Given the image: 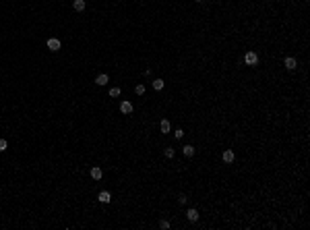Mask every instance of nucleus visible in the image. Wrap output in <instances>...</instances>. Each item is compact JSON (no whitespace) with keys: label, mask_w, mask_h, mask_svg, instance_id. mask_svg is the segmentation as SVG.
I'll return each mask as SVG.
<instances>
[{"label":"nucleus","mask_w":310,"mask_h":230,"mask_svg":"<svg viewBox=\"0 0 310 230\" xmlns=\"http://www.w3.org/2000/svg\"><path fill=\"white\" fill-rule=\"evenodd\" d=\"M186 218H188V222H199V209L190 207L186 211Z\"/></svg>","instance_id":"3"},{"label":"nucleus","mask_w":310,"mask_h":230,"mask_svg":"<svg viewBox=\"0 0 310 230\" xmlns=\"http://www.w3.org/2000/svg\"><path fill=\"white\" fill-rule=\"evenodd\" d=\"M120 112H122V114H132V104L130 102H122V104H120Z\"/></svg>","instance_id":"7"},{"label":"nucleus","mask_w":310,"mask_h":230,"mask_svg":"<svg viewBox=\"0 0 310 230\" xmlns=\"http://www.w3.org/2000/svg\"><path fill=\"white\" fill-rule=\"evenodd\" d=\"M163 79H155V81H153V89H155V91H161V89H163Z\"/></svg>","instance_id":"13"},{"label":"nucleus","mask_w":310,"mask_h":230,"mask_svg":"<svg viewBox=\"0 0 310 230\" xmlns=\"http://www.w3.org/2000/svg\"><path fill=\"white\" fill-rule=\"evenodd\" d=\"M72 8H75L76 13H83V11H85V0H75V2H72Z\"/></svg>","instance_id":"11"},{"label":"nucleus","mask_w":310,"mask_h":230,"mask_svg":"<svg viewBox=\"0 0 310 230\" xmlns=\"http://www.w3.org/2000/svg\"><path fill=\"white\" fill-rule=\"evenodd\" d=\"M178 203H180V205H186V203H188V197H186V195H180V197H178Z\"/></svg>","instance_id":"16"},{"label":"nucleus","mask_w":310,"mask_h":230,"mask_svg":"<svg viewBox=\"0 0 310 230\" xmlns=\"http://www.w3.org/2000/svg\"><path fill=\"white\" fill-rule=\"evenodd\" d=\"M159 129H161V133H170V131H172V125H170V120L163 118L161 122H159Z\"/></svg>","instance_id":"9"},{"label":"nucleus","mask_w":310,"mask_h":230,"mask_svg":"<svg viewBox=\"0 0 310 230\" xmlns=\"http://www.w3.org/2000/svg\"><path fill=\"white\" fill-rule=\"evenodd\" d=\"M244 62H246L248 66L256 64V62H258V54H256V52H252V50H250V52H246V56H244Z\"/></svg>","instance_id":"2"},{"label":"nucleus","mask_w":310,"mask_h":230,"mask_svg":"<svg viewBox=\"0 0 310 230\" xmlns=\"http://www.w3.org/2000/svg\"><path fill=\"white\" fill-rule=\"evenodd\" d=\"M6 147H8L6 139H0V151H6Z\"/></svg>","instance_id":"18"},{"label":"nucleus","mask_w":310,"mask_h":230,"mask_svg":"<svg viewBox=\"0 0 310 230\" xmlns=\"http://www.w3.org/2000/svg\"><path fill=\"white\" fill-rule=\"evenodd\" d=\"M234 158H236V155H234V151H232V149H225V151H223V162H225V164H232V162H234Z\"/></svg>","instance_id":"8"},{"label":"nucleus","mask_w":310,"mask_h":230,"mask_svg":"<svg viewBox=\"0 0 310 230\" xmlns=\"http://www.w3.org/2000/svg\"><path fill=\"white\" fill-rule=\"evenodd\" d=\"M108 81H110V77L105 75V73H101V75H97V77H95V83L99 85V87H101V85H108Z\"/></svg>","instance_id":"6"},{"label":"nucleus","mask_w":310,"mask_h":230,"mask_svg":"<svg viewBox=\"0 0 310 230\" xmlns=\"http://www.w3.org/2000/svg\"><path fill=\"white\" fill-rule=\"evenodd\" d=\"M196 2H203V0H196Z\"/></svg>","instance_id":"21"},{"label":"nucleus","mask_w":310,"mask_h":230,"mask_svg":"<svg viewBox=\"0 0 310 230\" xmlns=\"http://www.w3.org/2000/svg\"><path fill=\"white\" fill-rule=\"evenodd\" d=\"M174 137H176V139H182V137H184V131H182V129L174 131Z\"/></svg>","instance_id":"19"},{"label":"nucleus","mask_w":310,"mask_h":230,"mask_svg":"<svg viewBox=\"0 0 310 230\" xmlns=\"http://www.w3.org/2000/svg\"><path fill=\"white\" fill-rule=\"evenodd\" d=\"M134 91H137V96H143V93H145V85H137Z\"/></svg>","instance_id":"15"},{"label":"nucleus","mask_w":310,"mask_h":230,"mask_svg":"<svg viewBox=\"0 0 310 230\" xmlns=\"http://www.w3.org/2000/svg\"><path fill=\"white\" fill-rule=\"evenodd\" d=\"M159 228L167 230V228H170V222H167V220H161V222H159Z\"/></svg>","instance_id":"20"},{"label":"nucleus","mask_w":310,"mask_h":230,"mask_svg":"<svg viewBox=\"0 0 310 230\" xmlns=\"http://www.w3.org/2000/svg\"><path fill=\"white\" fill-rule=\"evenodd\" d=\"M194 151H196V149H194L192 145H184V147H182V153H184L186 158H192V155H194Z\"/></svg>","instance_id":"12"},{"label":"nucleus","mask_w":310,"mask_h":230,"mask_svg":"<svg viewBox=\"0 0 310 230\" xmlns=\"http://www.w3.org/2000/svg\"><path fill=\"white\" fill-rule=\"evenodd\" d=\"M46 46L50 48V52H58V50L62 48V44H60V40H58V37H50L48 42H46Z\"/></svg>","instance_id":"1"},{"label":"nucleus","mask_w":310,"mask_h":230,"mask_svg":"<svg viewBox=\"0 0 310 230\" xmlns=\"http://www.w3.org/2000/svg\"><path fill=\"white\" fill-rule=\"evenodd\" d=\"M97 199H99V203H110V201H112V195L108 193V191H101Z\"/></svg>","instance_id":"10"},{"label":"nucleus","mask_w":310,"mask_h":230,"mask_svg":"<svg viewBox=\"0 0 310 230\" xmlns=\"http://www.w3.org/2000/svg\"><path fill=\"white\" fill-rule=\"evenodd\" d=\"M101 176H103V172H101V168H99V166L91 168V178H93V181H101Z\"/></svg>","instance_id":"4"},{"label":"nucleus","mask_w":310,"mask_h":230,"mask_svg":"<svg viewBox=\"0 0 310 230\" xmlns=\"http://www.w3.org/2000/svg\"><path fill=\"white\" fill-rule=\"evenodd\" d=\"M120 93H122V89H120V87H112V89H110V98H118Z\"/></svg>","instance_id":"14"},{"label":"nucleus","mask_w":310,"mask_h":230,"mask_svg":"<svg viewBox=\"0 0 310 230\" xmlns=\"http://www.w3.org/2000/svg\"><path fill=\"white\" fill-rule=\"evenodd\" d=\"M283 64H285V69H287V70H294V69L298 66V60L289 56V58H285V62H283Z\"/></svg>","instance_id":"5"},{"label":"nucleus","mask_w":310,"mask_h":230,"mask_svg":"<svg viewBox=\"0 0 310 230\" xmlns=\"http://www.w3.org/2000/svg\"><path fill=\"white\" fill-rule=\"evenodd\" d=\"M174 153L176 151H174L172 147H165V158H174Z\"/></svg>","instance_id":"17"}]
</instances>
